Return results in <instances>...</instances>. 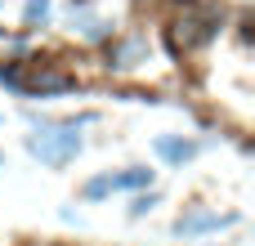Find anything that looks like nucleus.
I'll return each mask as SVG.
<instances>
[{"label":"nucleus","mask_w":255,"mask_h":246,"mask_svg":"<svg viewBox=\"0 0 255 246\" xmlns=\"http://www.w3.org/2000/svg\"><path fill=\"white\" fill-rule=\"evenodd\" d=\"M0 85L18 94H67L76 81L58 72L49 58H22V63H0Z\"/></svg>","instance_id":"obj_1"},{"label":"nucleus","mask_w":255,"mask_h":246,"mask_svg":"<svg viewBox=\"0 0 255 246\" xmlns=\"http://www.w3.org/2000/svg\"><path fill=\"white\" fill-rule=\"evenodd\" d=\"M152 184V170L134 166V170H121V175H108V188H148Z\"/></svg>","instance_id":"obj_7"},{"label":"nucleus","mask_w":255,"mask_h":246,"mask_svg":"<svg viewBox=\"0 0 255 246\" xmlns=\"http://www.w3.org/2000/svg\"><path fill=\"white\" fill-rule=\"evenodd\" d=\"M27 246H49V242H27Z\"/></svg>","instance_id":"obj_11"},{"label":"nucleus","mask_w":255,"mask_h":246,"mask_svg":"<svg viewBox=\"0 0 255 246\" xmlns=\"http://www.w3.org/2000/svg\"><path fill=\"white\" fill-rule=\"evenodd\" d=\"M81 36H90V40H103V36H112V27H108L103 18H81Z\"/></svg>","instance_id":"obj_9"},{"label":"nucleus","mask_w":255,"mask_h":246,"mask_svg":"<svg viewBox=\"0 0 255 246\" xmlns=\"http://www.w3.org/2000/svg\"><path fill=\"white\" fill-rule=\"evenodd\" d=\"M143 58H148V40L143 36H126V40L112 45V67H121V72L126 67H139Z\"/></svg>","instance_id":"obj_5"},{"label":"nucleus","mask_w":255,"mask_h":246,"mask_svg":"<svg viewBox=\"0 0 255 246\" xmlns=\"http://www.w3.org/2000/svg\"><path fill=\"white\" fill-rule=\"evenodd\" d=\"M49 18V0H27V9H22V22L27 27H40Z\"/></svg>","instance_id":"obj_8"},{"label":"nucleus","mask_w":255,"mask_h":246,"mask_svg":"<svg viewBox=\"0 0 255 246\" xmlns=\"http://www.w3.org/2000/svg\"><path fill=\"white\" fill-rule=\"evenodd\" d=\"M229 224H238L233 211H224V215H215V211H197V215H179L175 238H197V233H215V229H229Z\"/></svg>","instance_id":"obj_4"},{"label":"nucleus","mask_w":255,"mask_h":246,"mask_svg":"<svg viewBox=\"0 0 255 246\" xmlns=\"http://www.w3.org/2000/svg\"><path fill=\"white\" fill-rule=\"evenodd\" d=\"M215 31H220V9H211V4H202V9H184L175 22H170V54H193L197 45H206V40H215Z\"/></svg>","instance_id":"obj_2"},{"label":"nucleus","mask_w":255,"mask_h":246,"mask_svg":"<svg viewBox=\"0 0 255 246\" xmlns=\"http://www.w3.org/2000/svg\"><path fill=\"white\" fill-rule=\"evenodd\" d=\"M152 206H157V197H152V193H148V197H134V206H130V215L139 220V215H148Z\"/></svg>","instance_id":"obj_10"},{"label":"nucleus","mask_w":255,"mask_h":246,"mask_svg":"<svg viewBox=\"0 0 255 246\" xmlns=\"http://www.w3.org/2000/svg\"><path fill=\"white\" fill-rule=\"evenodd\" d=\"M157 152L166 157V161H175V166H184L193 152H197V143H184V139H157Z\"/></svg>","instance_id":"obj_6"},{"label":"nucleus","mask_w":255,"mask_h":246,"mask_svg":"<svg viewBox=\"0 0 255 246\" xmlns=\"http://www.w3.org/2000/svg\"><path fill=\"white\" fill-rule=\"evenodd\" d=\"M27 152L40 157L45 166H67L76 152H81V134H76V121L72 125H45L27 139Z\"/></svg>","instance_id":"obj_3"}]
</instances>
